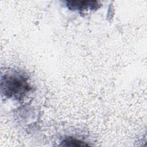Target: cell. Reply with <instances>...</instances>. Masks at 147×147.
Returning a JSON list of instances; mask_svg holds the SVG:
<instances>
[{
	"mask_svg": "<svg viewBox=\"0 0 147 147\" xmlns=\"http://www.w3.org/2000/svg\"><path fill=\"white\" fill-rule=\"evenodd\" d=\"M1 91L8 98L21 99L30 89L27 78L18 72H9L1 78Z\"/></svg>",
	"mask_w": 147,
	"mask_h": 147,
	"instance_id": "1",
	"label": "cell"
},
{
	"mask_svg": "<svg viewBox=\"0 0 147 147\" xmlns=\"http://www.w3.org/2000/svg\"><path fill=\"white\" fill-rule=\"evenodd\" d=\"M68 7L74 10L96 8L98 2L95 1H67Z\"/></svg>",
	"mask_w": 147,
	"mask_h": 147,
	"instance_id": "2",
	"label": "cell"
},
{
	"mask_svg": "<svg viewBox=\"0 0 147 147\" xmlns=\"http://www.w3.org/2000/svg\"><path fill=\"white\" fill-rule=\"evenodd\" d=\"M64 142L68 144V145H69L70 144H72V146L73 145L74 146H87V145H88L87 144H84V142L76 140L74 139H68V140H65L64 141Z\"/></svg>",
	"mask_w": 147,
	"mask_h": 147,
	"instance_id": "3",
	"label": "cell"
}]
</instances>
